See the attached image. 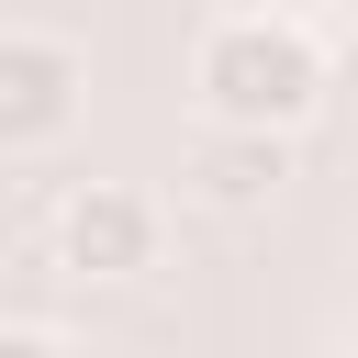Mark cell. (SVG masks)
Instances as JSON below:
<instances>
[{
	"instance_id": "cell-1",
	"label": "cell",
	"mask_w": 358,
	"mask_h": 358,
	"mask_svg": "<svg viewBox=\"0 0 358 358\" xmlns=\"http://www.w3.org/2000/svg\"><path fill=\"white\" fill-rule=\"evenodd\" d=\"M324 45H313V22H291V11H224L213 34H201V56H190V101H201V123H257V134H302L313 112H324Z\"/></svg>"
},
{
	"instance_id": "cell-2",
	"label": "cell",
	"mask_w": 358,
	"mask_h": 358,
	"mask_svg": "<svg viewBox=\"0 0 358 358\" xmlns=\"http://www.w3.org/2000/svg\"><path fill=\"white\" fill-rule=\"evenodd\" d=\"M90 101V56L67 34H34V22H0V157H45Z\"/></svg>"
},
{
	"instance_id": "cell-3",
	"label": "cell",
	"mask_w": 358,
	"mask_h": 358,
	"mask_svg": "<svg viewBox=\"0 0 358 358\" xmlns=\"http://www.w3.org/2000/svg\"><path fill=\"white\" fill-rule=\"evenodd\" d=\"M56 268L67 280H145L157 268V201L123 179H78L56 201Z\"/></svg>"
},
{
	"instance_id": "cell-4",
	"label": "cell",
	"mask_w": 358,
	"mask_h": 358,
	"mask_svg": "<svg viewBox=\"0 0 358 358\" xmlns=\"http://www.w3.org/2000/svg\"><path fill=\"white\" fill-rule=\"evenodd\" d=\"M280 179H291V134L201 123V145H190V190H201L213 213H268V201H280Z\"/></svg>"
},
{
	"instance_id": "cell-5",
	"label": "cell",
	"mask_w": 358,
	"mask_h": 358,
	"mask_svg": "<svg viewBox=\"0 0 358 358\" xmlns=\"http://www.w3.org/2000/svg\"><path fill=\"white\" fill-rule=\"evenodd\" d=\"M0 358H78L56 324H0Z\"/></svg>"
}]
</instances>
